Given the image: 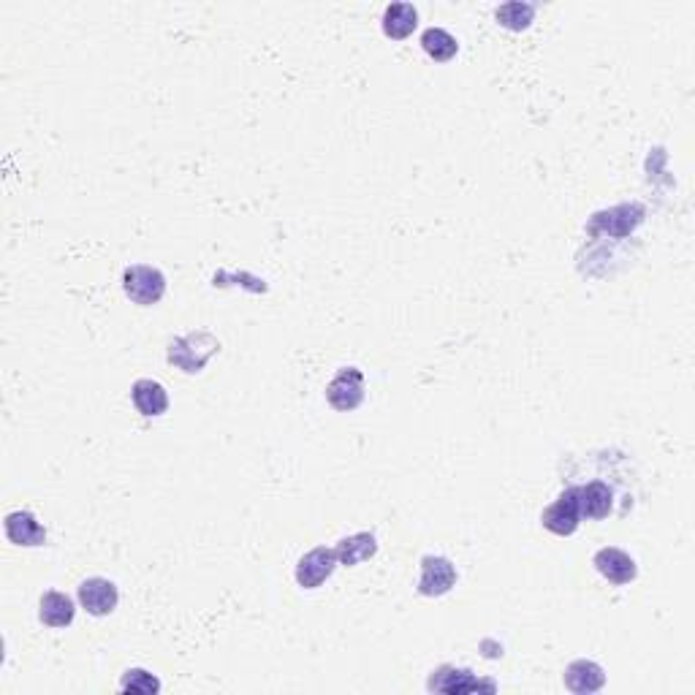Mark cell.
I'll use <instances>...</instances> for the list:
<instances>
[{
  "label": "cell",
  "mask_w": 695,
  "mask_h": 695,
  "mask_svg": "<svg viewBox=\"0 0 695 695\" xmlns=\"http://www.w3.org/2000/svg\"><path fill=\"white\" fill-rule=\"evenodd\" d=\"M334 552H337L340 565L353 568V565H362V562L372 560L378 554V538L372 533H353L343 541H337Z\"/></svg>",
  "instance_id": "obj_15"
},
{
  "label": "cell",
  "mask_w": 695,
  "mask_h": 695,
  "mask_svg": "<svg viewBox=\"0 0 695 695\" xmlns=\"http://www.w3.org/2000/svg\"><path fill=\"white\" fill-rule=\"evenodd\" d=\"M74 617H77V606H74V600L68 598L66 592L49 590L41 595L39 619L47 628H68V625L74 622Z\"/></svg>",
  "instance_id": "obj_13"
},
{
  "label": "cell",
  "mask_w": 695,
  "mask_h": 695,
  "mask_svg": "<svg viewBox=\"0 0 695 695\" xmlns=\"http://www.w3.org/2000/svg\"><path fill=\"white\" fill-rule=\"evenodd\" d=\"M497 22L508 30H527L535 20V6L533 3H505L495 11Z\"/></svg>",
  "instance_id": "obj_17"
},
{
  "label": "cell",
  "mask_w": 695,
  "mask_h": 695,
  "mask_svg": "<svg viewBox=\"0 0 695 695\" xmlns=\"http://www.w3.org/2000/svg\"><path fill=\"white\" fill-rule=\"evenodd\" d=\"M337 565H340V560H337L334 549L315 546L313 552H307L302 560L296 562V584L302 590H318L332 576Z\"/></svg>",
  "instance_id": "obj_7"
},
{
  "label": "cell",
  "mask_w": 695,
  "mask_h": 695,
  "mask_svg": "<svg viewBox=\"0 0 695 695\" xmlns=\"http://www.w3.org/2000/svg\"><path fill=\"white\" fill-rule=\"evenodd\" d=\"M120 690H123V693L150 695L161 690V682H158L150 671H144V668H131V671H125L123 679H120Z\"/></svg>",
  "instance_id": "obj_18"
},
{
  "label": "cell",
  "mask_w": 695,
  "mask_h": 695,
  "mask_svg": "<svg viewBox=\"0 0 695 695\" xmlns=\"http://www.w3.org/2000/svg\"><path fill=\"white\" fill-rule=\"evenodd\" d=\"M215 353H220L218 337H212L210 332H193L169 343V364L193 375L204 370Z\"/></svg>",
  "instance_id": "obj_2"
},
{
  "label": "cell",
  "mask_w": 695,
  "mask_h": 695,
  "mask_svg": "<svg viewBox=\"0 0 695 695\" xmlns=\"http://www.w3.org/2000/svg\"><path fill=\"white\" fill-rule=\"evenodd\" d=\"M603 465H606V451L592 459L590 467L595 470V476L590 481H579V478L568 481V486L576 492V500H579L581 522L584 519L600 522V519H609V516H622L633 508V492H630V473L625 470V457H614L609 476L603 473Z\"/></svg>",
  "instance_id": "obj_1"
},
{
  "label": "cell",
  "mask_w": 695,
  "mask_h": 695,
  "mask_svg": "<svg viewBox=\"0 0 695 695\" xmlns=\"http://www.w3.org/2000/svg\"><path fill=\"white\" fill-rule=\"evenodd\" d=\"M77 598L87 614L106 617V614H112L117 609L120 592H117L115 581L104 579V576H90L77 587Z\"/></svg>",
  "instance_id": "obj_6"
},
{
  "label": "cell",
  "mask_w": 695,
  "mask_h": 695,
  "mask_svg": "<svg viewBox=\"0 0 695 695\" xmlns=\"http://www.w3.org/2000/svg\"><path fill=\"white\" fill-rule=\"evenodd\" d=\"M416 25H419V11L410 3H389L386 11H383L381 28L386 33V39H408L410 33L416 30Z\"/></svg>",
  "instance_id": "obj_14"
},
{
  "label": "cell",
  "mask_w": 695,
  "mask_h": 695,
  "mask_svg": "<svg viewBox=\"0 0 695 695\" xmlns=\"http://www.w3.org/2000/svg\"><path fill=\"white\" fill-rule=\"evenodd\" d=\"M421 49L427 52L435 63H448L457 58L459 41L443 28H427L421 33Z\"/></svg>",
  "instance_id": "obj_16"
},
{
  "label": "cell",
  "mask_w": 695,
  "mask_h": 695,
  "mask_svg": "<svg viewBox=\"0 0 695 695\" xmlns=\"http://www.w3.org/2000/svg\"><path fill=\"white\" fill-rule=\"evenodd\" d=\"M541 524L549 530V533L560 535V538L573 535L576 530H579L581 511H579V500H576V492H573L571 486L568 484L562 486V492L557 495V500H554V503L541 514Z\"/></svg>",
  "instance_id": "obj_5"
},
{
  "label": "cell",
  "mask_w": 695,
  "mask_h": 695,
  "mask_svg": "<svg viewBox=\"0 0 695 695\" xmlns=\"http://www.w3.org/2000/svg\"><path fill=\"white\" fill-rule=\"evenodd\" d=\"M123 291L134 305L153 307L166 294V277H163L161 269L134 264V267H128L123 272Z\"/></svg>",
  "instance_id": "obj_3"
},
{
  "label": "cell",
  "mask_w": 695,
  "mask_h": 695,
  "mask_svg": "<svg viewBox=\"0 0 695 695\" xmlns=\"http://www.w3.org/2000/svg\"><path fill=\"white\" fill-rule=\"evenodd\" d=\"M592 565H595V571H598L603 579L617 584V587H625L630 581H636L638 576L636 560H633L628 552L617 549V546L600 549V552L592 557Z\"/></svg>",
  "instance_id": "obj_9"
},
{
  "label": "cell",
  "mask_w": 695,
  "mask_h": 695,
  "mask_svg": "<svg viewBox=\"0 0 695 695\" xmlns=\"http://www.w3.org/2000/svg\"><path fill=\"white\" fill-rule=\"evenodd\" d=\"M131 400H134L136 410L147 419L163 416L169 410V394L163 389V383L153 381V378H139L131 386Z\"/></svg>",
  "instance_id": "obj_12"
},
{
  "label": "cell",
  "mask_w": 695,
  "mask_h": 695,
  "mask_svg": "<svg viewBox=\"0 0 695 695\" xmlns=\"http://www.w3.org/2000/svg\"><path fill=\"white\" fill-rule=\"evenodd\" d=\"M457 584V565L440 557V554H427L421 560V576H419V592L427 598H440L451 592V587Z\"/></svg>",
  "instance_id": "obj_8"
},
{
  "label": "cell",
  "mask_w": 695,
  "mask_h": 695,
  "mask_svg": "<svg viewBox=\"0 0 695 695\" xmlns=\"http://www.w3.org/2000/svg\"><path fill=\"white\" fill-rule=\"evenodd\" d=\"M6 538L14 546H44L47 543V530L44 524L30 514V511H11L6 516Z\"/></svg>",
  "instance_id": "obj_11"
},
{
  "label": "cell",
  "mask_w": 695,
  "mask_h": 695,
  "mask_svg": "<svg viewBox=\"0 0 695 695\" xmlns=\"http://www.w3.org/2000/svg\"><path fill=\"white\" fill-rule=\"evenodd\" d=\"M562 682H565V687H568L571 693L590 695L598 693L600 687L606 685V671H603V666H598L595 660H573L571 666L565 668Z\"/></svg>",
  "instance_id": "obj_10"
},
{
  "label": "cell",
  "mask_w": 695,
  "mask_h": 695,
  "mask_svg": "<svg viewBox=\"0 0 695 695\" xmlns=\"http://www.w3.org/2000/svg\"><path fill=\"white\" fill-rule=\"evenodd\" d=\"M364 397H367V389H364V372L359 367H343L326 386V400L340 413L356 410Z\"/></svg>",
  "instance_id": "obj_4"
}]
</instances>
